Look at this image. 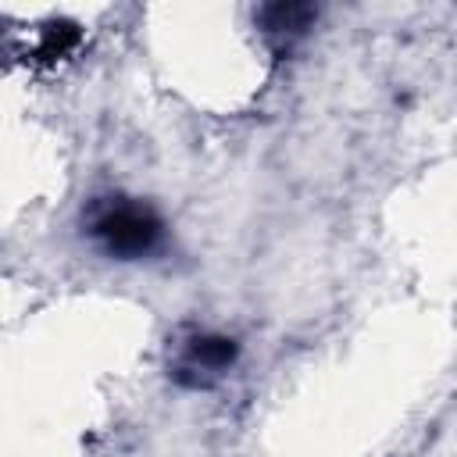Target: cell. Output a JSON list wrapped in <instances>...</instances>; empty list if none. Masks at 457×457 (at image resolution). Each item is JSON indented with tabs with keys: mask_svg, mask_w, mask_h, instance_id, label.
I'll use <instances>...</instances> for the list:
<instances>
[{
	"mask_svg": "<svg viewBox=\"0 0 457 457\" xmlns=\"http://www.w3.org/2000/svg\"><path fill=\"white\" fill-rule=\"evenodd\" d=\"M314 18V7L307 4H271L261 11V25L271 36H300Z\"/></svg>",
	"mask_w": 457,
	"mask_h": 457,
	"instance_id": "3",
	"label": "cell"
},
{
	"mask_svg": "<svg viewBox=\"0 0 457 457\" xmlns=\"http://www.w3.org/2000/svg\"><path fill=\"white\" fill-rule=\"evenodd\" d=\"M236 361V343L228 336H214V332H196L182 343V353L171 368V375L182 386L204 389L211 386L221 371H228V364Z\"/></svg>",
	"mask_w": 457,
	"mask_h": 457,
	"instance_id": "2",
	"label": "cell"
},
{
	"mask_svg": "<svg viewBox=\"0 0 457 457\" xmlns=\"http://www.w3.org/2000/svg\"><path fill=\"white\" fill-rule=\"evenodd\" d=\"M89 236L111 253V257H143L161 243V218L136 204V200H121L111 196L104 204L93 207L89 214Z\"/></svg>",
	"mask_w": 457,
	"mask_h": 457,
	"instance_id": "1",
	"label": "cell"
}]
</instances>
